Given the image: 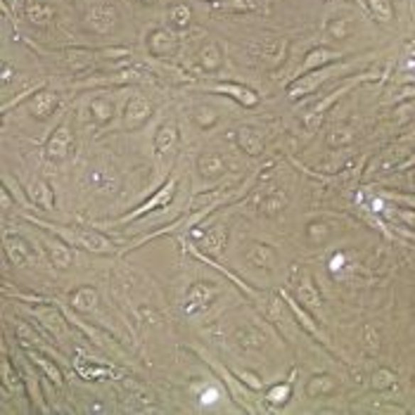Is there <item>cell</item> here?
<instances>
[{
    "label": "cell",
    "instance_id": "ffe728a7",
    "mask_svg": "<svg viewBox=\"0 0 415 415\" xmlns=\"http://www.w3.org/2000/svg\"><path fill=\"white\" fill-rule=\"evenodd\" d=\"M244 259H247V264L254 266V269H273V266H276V252H273L269 244H262V242L249 244Z\"/></svg>",
    "mask_w": 415,
    "mask_h": 415
},
{
    "label": "cell",
    "instance_id": "836d02e7",
    "mask_svg": "<svg viewBox=\"0 0 415 415\" xmlns=\"http://www.w3.org/2000/svg\"><path fill=\"white\" fill-rule=\"evenodd\" d=\"M397 384V375L389 368H379L375 375H372V387L375 389H392Z\"/></svg>",
    "mask_w": 415,
    "mask_h": 415
},
{
    "label": "cell",
    "instance_id": "603a6c76",
    "mask_svg": "<svg viewBox=\"0 0 415 415\" xmlns=\"http://www.w3.org/2000/svg\"><path fill=\"white\" fill-rule=\"evenodd\" d=\"M200 171L204 178H216L226 171V159L221 157L219 152H207L200 157Z\"/></svg>",
    "mask_w": 415,
    "mask_h": 415
},
{
    "label": "cell",
    "instance_id": "9a60e30c",
    "mask_svg": "<svg viewBox=\"0 0 415 415\" xmlns=\"http://www.w3.org/2000/svg\"><path fill=\"white\" fill-rule=\"evenodd\" d=\"M216 294H219V290L216 287H212V283L204 285V283H195L193 287L188 290V297H185V311L188 313H195L200 311V308H204L212 301Z\"/></svg>",
    "mask_w": 415,
    "mask_h": 415
},
{
    "label": "cell",
    "instance_id": "83f0119b",
    "mask_svg": "<svg viewBox=\"0 0 415 415\" xmlns=\"http://www.w3.org/2000/svg\"><path fill=\"white\" fill-rule=\"evenodd\" d=\"M221 10L235 12V15H244V12H257L264 8V0H226V3H219Z\"/></svg>",
    "mask_w": 415,
    "mask_h": 415
},
{
    "label": "cell",
    "instance_id": "9c48e42d",
    "mask_svg": "<svg viewBox=\"0 0 415 415\" xmlns=\"http://www.w3.org/2000/svg\"><path fill=\"white\" fill-rule=\"evenodd\" d=\"M86 24L95 33H109L117 26V10L112 5H93L86 12Z\"/></svg>",
    "mask_w": 415,
    "mask_h": 415
},
{
    "label": "cell",
    "instance_id": "277c9868",
    "mask_svg": "<svg viewBox=\"0 0 415 415\" xmlns=\"http://www.w3.org/2000/svg\"><path fill=\"white\" fill-rule=\"evenodd\" d=\"M207 90H212V93H219V95H226L230 100H235L237 104H242V107H257L259 104V95L257 90H252L249 86H244V83H235V81H219V83H207L204 86Z\"/></svg>",
    "mask_w": 415,
    "mask_h": 415
},
{
    "label": "cell",
    "instance_id": "e0dca14e",
    "mask_svg": "<svg viewBox=\"0 0 415 415\" xmlns=\"http://www.w3.org/2000/svg\"><path fill=\"white\" fill-rule=\"evenodd\" d=\"M58 104H60V97L55 93H50V90H38V93H33V97L29 100V112L38 119H48Z\"/></svg>",
    "mask_w": 415,
    "mask_h": 415
},
{
    "label": "cell",
    "instance_id": "d6986e66",
    "mask_svg": "<svg viewBox=\"0 0 415 415\" xmlns=\"http://www.w3.org/2000/svg\"><path fill=\"white\" fill-rule=\"evenodd\" d=\"M207 363L212 365V368H214V370H216V372H219V375H221V379H223V382H226V384L230 387V394H233V397H235V401H237V404H240V408H242V411H247V413H254V408H252V406L247 404V392H244V387H240V384H237V382H235V377L230 375V372H228L226 368H223V365H219V363H216L214 358H207Z\"/></svg>",
    "mask_w": 415,
    "mask_h": 415
},
{
    "label": "cell",
    "instance_id": "ee69618b",
    "mask_svg": "<svg viewBox=\"0 0 415 415\" xmlns=\"http://www.w3.org/2000/svg\"><path fill=\"white\" fill-rule=\"evenodd\" d=\"M399 216L408 223V226H413V228H415V212H406V209H401Z\"/></svg>",
    "mask_w": 415,
    "mask_h": 415
},
{
    "label": "cell",
    "instance_id": "f35d334b",
    "mask_svg": "<svg viewBox=\"0 0 415 415\" xmlns=\"http://www.w3.org/2000/svg\"><path fill=\"white\" fill-rule=\"evenodd\" d=\"M401 67L406 69V72L415 74V41H408L404 45V53H401Z\"/></svg>",
    "mask_w": 415,
    "mask_h": 415
},
{
    "label": "cell",
    "instance_id": "d4e9b609",
    "mask_svg": "<svg viewBox=\"0 0 415 415\" xmlns=\"http://www.w3.org/2000/svg\"><path fill=\"white\" fill-rule=\"evenodd\" d=\"M363 3L379 24H392V19H394L392 0H363Z\"/></svg>",
    "mask_w": 415,
    "mask_h": 415
},
{
    "label": "cell",
    "instance_id": "1f68e13d",
    "mask_svg": "<svg viewBox=\"0 0 415 415\" xmlns=\"http://www.w3.org/2000/svg\"><path fill=\"white\" fill-rule=\"evenodd\" d=\"M31 358H33V363L36 365H41V368H43V372L48 377L53 379V384H58V387H62V372L58 370V365H55L53 361H48L45 356H41V354H36V351H31L29 354Z\"/></svg>",
    "mask_w": 415,
    "mask_h": 415
},
{
    "label": "cell",
    "instance_id": "4316f807",
    "mask_svg": "<svg viewBox=\"0 0 415 415\" xmlns=\"http://www.w3.org/2000/svg\"><path fill=\"white\" fill-rule=\"evenodd\" d=\"M26 193L31 195V200L36 202V204H41L43 209H48L50 212L53 209V193H50V185H48L45 180H33V185H31V190H26Z\"/></svg>",
    "mask_w": 415,
    "mask_h": 415
},
{
    "label": "cell",
    "instance_id": "8992f818",
    "mask_svg": "<svg viewBox=\"0 0 415 415\" xmlns=\"http://www.w3.org/2000/svg\"><path fill=\"white\" fill-rule=\"evenodd\" d=\"M285 53H287V41L278 36L264 38L254 45V58L259 62H264V67H278L285 60Z\"/></svg>",
    "mask_w": 415,
    "mask_h": 415
},
{
    "label": "cell",
    "instance_id": "f6af8a7d",
    "mask_svg": "<svg viewBox=\"0 0 415 415\" xmlns=\"http://www.w3.org/2000/svg\"><path fill=\"white\" fill-rule=\"evenodd\" d=\"M406 81H408V83H413V86H415V74H408V76H406Z\"/></svg>",
    "mask_w": 415,
    "mask_h": 415
},
{
    "label": "cell",
    "instance_id": "3957f363",
    "mask_svg": "<svg viewBox=\"0 0 415 415\" xmlns=\"http://www.w3.org/2000/svg\"><path fill=\"white\" fill-rule=\"evenodd\" d=\"M178 193V178L176 176H171L164 185H161L157 193H154L150 200H145L143 204H140L138 209H133L131 214H126V216H122L119 221H114V226H124V223H129V221H138V219H143L145 214H150V212H154L157 207H164V204H168L173 200V195Z\"/></svg>",
    "mask_w": 415,
    "mask_h": 415
},
{
    "label": "cell",
    "instance_id": "44dd1931",
    "mask_svg": "<svg viewBox=\"0 0 415 415\" xmlns=\"http://www.w3.org/2000/svg\"><path fill=\"white\" fill-rule=\"evenodd\" d=\"M5 254H8L17 266H24V264L33 262V252H31L29 244L22 240V237H10V235L5 237Z\"/></svg>",
    "mask_w": 415,
    "mask_h": 415
},
{
    "label": "cell",
    "instance_id": "7c38bea8",
    "mask_svg": "<svg viewBox=\"0 0 415 415\" xmlns=\"http://www.w3.org/2000/svg\"><path fill=\"white\" fill-rule=\"evenodd\" d=\"M154 150H157L159 159H166L178 150V129L173 122L161 124L157 133H154Z\"/></svg>",
    "mask_w": 415,
    "mask_h": 415
},
{
    "label": "cell",
    "instance_id": "b9f144b4",
    "mask_svg": "<svg viewBox=\"0 0 415 415\" xmlns=\"http://www.w3.org/2000/svg\"><path fill=\"white\" fill-rule=\"evenodd\" d=\"M365 335H368V340H365V349H368L370 354H375V351L379 349V340L375 337V330L368 325V328H365Z\"/></svg>",
    "mask_w": 415,
    "mask_h": 415
},
{
    "label": "cell",
    "instance_id": "d590c367",
    "mask_svg": "<svg viewBox=\"0 0 415 415\" xmlns=\"http://www.w3.org/2000/svg\"><path fill=\"white\" fill-rule=\"evenodd\" d=\"M171 24L176 29H188V24H190L188 5H176V8H171Z\"/></svg>",
    "mask_w": 415,
    "mask_h": 415
},
{
    "label": "cell",
    "instance_id": "e575fe53",
    "mask_svg": "<svg viewBox=\"0 0 415 415\" xmlns=\"http://www.w3.org/2000/svg\"><path fill=\"white\" fill-rule=\"evenodd\" d=\"M335 389V379L333 377H313L311 382H308L306 392L316 397V394H328Z\"/></svg>",
    "mask_w": 415,
    "mask_h": 415
},
{
    "label": "cell",
    "instance_id": "d6a6232c",
    "mask_svg": "<svg viewBox=\"0 0 415 415\" xmlns=\"http://www.w3.org/2000/svg\"><path fill=\"white\" fill-rule=\"evenodd\" d=\"M24 382H26V387H29V389H31V397H33V401H36V404H38V408H41V411H43V413H48V406L43 404V397H41V389H38V375H33V372H31V368H29V365H26V372H24Z\"/></svg>",
    "mask_w": 415,
    "mask_h": 415
},
{
    "label": "cell",
    "instance_id": "52a82bcc",
    "mask_svg": "<svg viewBox=\"0 0 415 415\" xmlns=\"http://www.w3.org/2000/svg\"><path fill=\"white\" fill-rule=\"evenodd\" d=\"M147 50H150L152 58L166 60L178 50V36L168 29H154L150 36H147Z\"/></svg>",
    "mask_w": 415,
    "mask_h": 415
},
{
    "label": "cell",
    "instance_id": "30bf717a",
    "mask_svg": "<svg viewBox=\"0 0 415 415\" xmlns=\"http://www.w3.org/2000/svg\"><path fill=\"white\" fill-rule=\"evenodd\" d=\"M342 58H344V55H342L340 50H333V48L318 45V48H313V50H308V53H306L304 65L299 67V74H297V76L313 72V69H320V67L335 65V62H340Z\"/></svg>",
    "mask_w": 415,
    "mask_h": 415
},
{
    "label": "cell",
    "instance_id": "5b68a950",
    "mask_svg": "<svg viewBox=\"0 0 415 415\" xmlns=\"http://www.w3.org/2000/svg\"><path fill=\"white\" fill-rule=\"evenodd\" d=\"M372 79H375V76H370V74H365V76H356V79H351V81L344 83L342 88L333 90V93L323 97V100H320L318 104H316V107H313L311 112H308V114H306V124H308V126H313V124L318 122V119L323 117V114H325V109H328V107H333V104H335L337 100H340V97L347 95L349 90H354V88L358 86V83H363V81H372Z\"/></svg>",
    "mask_w": 415,
    "mask_h": 415
},
{
    "label": "cell",
    "instance_id": "cb8c5ba5",
    "mask_svg": "<svg viewBox=\"0 0 415 415\" xmlns=\"http://www.w3.org/2000/svg\"><path fill=\"white\" fill-rule=\"evenodd\" d=\"M24 12H26V19H29L31 24H36V26L50 24V19L55 17L53 5H48V3H26Z\"/></svg>",
    "mask_w": 415,
    "mask_h": 415
},
{
    "label": "cell",
    "instance_id": "f546056e",
    "mask_svg": "<svg viewBox=\"0 0 415 415\" xmlns=\"http://www.w3.org/2000/svg\"><path fill=\"white\" fill-rule=\"evenodd\" d=\"M292 379H294V372H292V377L287 379L285 384H273L269 394H266V399H269V404L273 406H283L287 399H290V394H292Z\"/></svg>",
    "mask_w": 415,
    "mask_h": 415
},
{
    "label": "cell",
    "instance_id": "ab89813d",
    "mask_svg": "<svg viewBox=\"0 0 415 415\" xmlns=\"http://www.w3.org/2000/svg\"><path fill=\"white\" fill-rule=\"evenodd\" d=\"M193 119L202 126V129H207V126H212L216 122V112L212 107H195Z\"/></svg>",
    "mask_w": 415,
    "mask_h": 415
},
{
    "label": "cell",
    "instance_id": "60d3db41",
    "mask_svg": "<svg viewBox=\"0 0 415 415\" xmlns=\"http://www.w3.org/2000/svg\"><path fill=\"white\" fill-rule=\"evenodd\" d=\"M3 387L5 389H19V387H22V382H19V375H12V365L5 361L3 363Z\"/></svg>",
    "mask_w": 415,
    "mask_h": 415
},
{
    "label": "cell",
    "instance_id": "4fadbf2b",
    "mask_svg": "<svg viewBox=\"0 0 415 415\" xmlns=\"http://www.w3.org/2000/svg\"><path fill=\"white\" fill-rule=\"evenodd\" d=\"M280 297H283V299L287 301V306H290V311H292V316H294V318H297V323H299V325L304 328L308 335H313L316 340H320L323 344H325V347H330V337H328L325 333H323V330H320L318 325H316V320L311 318V316H308V311H306V308H301V306L297 304V301H294V299L290 297V294L285 292V290L280 292Z\"/></svg>",
    "mask_w": 415,
    "mask_h": 415
},
{
    "label": "cell",
    "instance_id": "ac0fdd59",
    "mask_svg": "<svg viewBox=\"0 0 415 415\" xmlns=\"http://www.w3.org/2000/svg\"><path fill=\"white\" fill-rule=\"evenodd\" d=\"M226 240H228V228L223 226V223H216V226L207 228V233L202 235V249L207 252L209 257H216V254H221Z\"/></svg>",
    "mask_w": 415,
    "mask_h": 415
},
{
    "label": "cell",
    "instance_id": "bcb514c9",
    "mask_svg": "<svg viewBox=\"0 0 415 415\" xmlns=\"http://www.w3.org/2000/svg\"><path fill=\"white\" fill-rule=\"evenodd\" d=\"M140 3H154V0H140Z\"/></svg>",
    "mask_w": 415,
    "mask_h": 415
},
{
    "label": "cell",
    "instance_id": "4dcf8cb0",
    "mask_svg": "<svg viewBox=\"0 0 415 415\" xmlns=\"http://www.w3.org/2000/svg\"><path fill=\"white\" fill-rule=\"evenodd\" d=\"M90 114H93L95 122H109L112 114H114V104H112L109 100H104V97H95L93 102H90Z\"/></svg>",
    "mask_w": 415,
    "mask_h": 415
},
{
    "label": "cell",
    "instance_id": "7a4b0ae2",
    "mask_svg": "<svg viewBox=\"0 0 415 415\" xmlns=\"http://www.w3.org/2000/svg\"><path fill=\"white\" fill-rule=\"evenodd\" d=\"M342 72H349V65H342V62H335V65H328V67H320V69H313L308 74H301L297 76L290 86H287V100L297 102V100H304L311 93H316L323 83L328 79H333L335 74H342Z\"/></svg>",
    "mask_w": 415,
    "mask_h": 415
},
{
    "label": "cell",
    "instance_id": "f1b7e54d",
    "mask_svg": "<svg viewBox=\"0 0 415 415\" xmlns=\"http://www.w3.org/2000/svg\"><path fill=\"white\" fill-rule=\"evenodd\" d=\"M221 50H219V45L216 43H207L202 48V53H200V65L202 69H207V72H214V69H219L221 67Z\"/></svg>",
    "mask_w": 415,
    "mask_h": 415
},
{
    "label": "cell",
    "instance_id": "484cf974",
    "mask_svg": "<svg viewBox=\"0 0 415 415\" xmlns=\"http://www.w3.org/2000/svg\"><path fill=\"white\" fill-rule=\"evenodd\" d=\"M97 304V292L93 290V287H79V290L74 292L72 297V306L76 308V311H93Z\"/></svg>",
    "mask_w": 415,
    "mask_h": 415
},
{
    "label": "cell",
    "instance_id": "2e32d148",
    "mask_svg": "<svg viewBox=\"0 0 415 415\" xmlns=\"http://www.w3.org/2000/svg\"><path fill=\"white\" fill-rule=\"evenodd\" d=\"M294 290H297V297L306 308H311V311H320V304H323L320 292L316 290V285H313V280H311L308 273H301V278L297 280Z\"/></svg>",
    "mask_w": 415,
    "mask_h": 415
},
{
    "label": "cell",
    "instance_id": "74e56055",
    "mask_svg": "<svg viewBox=\"0 0 415 415\" xmlns=\"http://www.w3.org/2000/svg\"><path fill=\"white\" fill-rule=\"evenodd\" d=\"M328 31H330V36H335V38H347L351 31V19H333V22L328 24Z\"/></svg>",
    "mask_w": 415,
    "mask_h": 415
},
{
    "label": "cell",
    "instance_id": "7bdbcfd3",
    "mask_svg": "<svg viewBox=\"0 0 415 415\" xmlns=\"http://www.w3.org/2000/svg\"><path fill=\"white\" fill-rule=\"evenodd\" d=\"M384 197H389L394 202H401V204H408V207L415 209V195H399V193H387Z\"/></svg>",
    "mask_w": 415,
    "mask_h": 415
},
{
    "label": "cell",
    "instance_id": "5bb4252c",
    "mask_svg": "<svg viewBox=\"0 0 415 415\" xmlns=\"http://www.w3.org/2000/svg\"><path fill=\"white\" fill-rule=\"evenodd\" d=\"M41 244L45 247L48 257H50V262L58 266V269H69L72 266V249H69V242L67 240H58V237H41Z\"/></svg>",
    "mask_w": 415,
    "mask_h": 415
},
{
    "label": "cell",
    "instance_id": "ba28073f",
    "mask_svg": "<svg viewBox=\"0 0 415 415\" xmlns=\"http://www.w3.org/2000/svg\"><path fill=\"white\" fill-rule=\"evenodd\" d=\"M69 147H72V131L67 124H60L45 143V157L53 161H62L69 154Z\"/></svg>",
    "mask_w": 415,
    "mask_h": 415
},
{
    "label": "cell",
    "instance_id": "6da1fadb",
    "mask_svg": "<svg viewBox=\"0 0 415 415\" xmlns=\"http://www.w3.org/2000/svg\"><path fill=\"white\" fill-rule=\"evenodd\" d=\"M36 226H43V228H50L53 233L62 235L69 244H76V247H83L88 252H95V254H109L114 249L112 240H107L102 233H97L93 228H65V226H53V223H45V221H36L31 219Z\"/></svg>",
    "mask_w": 415,
    "mask_h": 415
},
{
    "label": "cell",
    "instance_id": "7402d4cb",
    "mask_svg": "<svg viewBox=\"0 0 415 415\" xmlns=\"http://www.w3.org/2000/svg\"><path fill=\"white\" fill-rule=\"evenodd\" d=\"M237 145H240L247 154H252V157L264 152V138L259 136V131L249 129V126H242V129L237 131Z\"/></svg>",
    "mask_w": 415,
    "mask_h": 415
},
{
    "label": "cell",
    "instance_id": "8d00e7d4",
    "mask_svg": "<svg viewBox=\"0 0 415 415\" xmlns=\"http://www.w3.org/2000/svg\"><path fill=\"white\" fill-rule=\"evenodd\" d=\"M328 143L333 145V147H344V145H351L354 143V133H351L349 129H335L333 133L328 136Z\"/></svg>",
    "mask_w": 415,
    "mask_h": 415
},
{
    "label": "cell",
    "instance_id": "7dc6e473",
    "mask_svg": "<svg viewBox=\"0 0 415 415\" xmlns=\"http://www.w3.org/2000/svg\"><path fill=\"white\" fill-rule=\"evenodd\" d=\"M209 3H216V0H209Z\"/></svg>",
    "mask_w": 415,
    "mask_h": 415
},
{
    "label": "cell",
    "instance_id": "8fae6325",
    "mask_svg": "<svg viewBox=\"0 0 415 415\" xmlns=\"http://www.w3.org/2000/svg\"><path fill=\"white\" fill-rule=\"evenodd\" d=\"M152 114V104L147 100L145 95H133L129 104H126V112H124V124L126 129H138L143 126L147 119Z\"/></svg>",
    "mask_w": 415,
    "mask_h": 415
}]
</instances>
